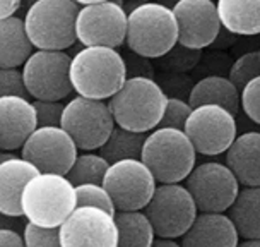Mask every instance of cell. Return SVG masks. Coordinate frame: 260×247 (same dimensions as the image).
Wrapping results in <instances>:
<instances>
[{
    "label": "cell",
    "instance_id": "1",
    "mask_svg": "<svg viewBox=\"0 0 260 247\" xmlns=\"http://www.w3.org/2000/svg\"><path fill=\"white\" fill-rule=\"evenodd\" d=\"M123 55L111 46H84L72 57L71 79L81 96L108 101L127 81Z\"/></svg>",
    "mask_w": 260,
    "mask_h": 247
},
{
    "label": "cell",
    "instance_id": "2",
    "mask_svg": "<svg viewBox=\"0 0 260 247\" xmlns=\"http://www.w3.org/2000/svg\"><path fill=\"white\" fill-rule=\"evenodd\" d=\"M168 96L154 77H127L108 100L115 122L136 132H149L159 125Z\"/></svg>",
    "mask_w": 260,
    "mask_h": 247
},
{
    "label": "cell",
    "instance_id": "3",
    "mask_svg": "<svg viewBox=\"0 0 260 247\" xmlns=\"http://www.w3.org/2000/svg\"><path fill=\"white\" fill-rule=\"evenodd\" d=\"M128 12L127 48L156 60L168 53L178 43V22L173 9L159 2H146Z\"/></svg>",
    "mask_w": 260,
    "mask_h": 247
},
{
    "label": "cell",
    "instance_id": "4",
    "mask_svg": "<svg viewBox=\"0 0 260 247\" xmlns=\"http://www.w3.org/2000/svg\"><path fill=\"white\" fill-rule=\"evenodd\" d=\"M141 160L151 169L157 184H176L185 182L197 165V151L185 130L156 127L147 134Z\"/></svg>",
    "mask_w": 260,
    "mask_h": 247
},
{
    "label": "cell",
    "instance_id": "5",
    "mask_svg": "<svg viewBox=\"0 0 260 247\" xmlns=\"http://www.w3.org/2000/svg\"><path fill=\"white\" fill-rule=\"evenodd\" d=\"M21 204L27 222L60 227L77 208L76 185L67 175L40 172L24 187Z\"/></svg>",
    "mask_w": 260,
    "mask_h": 247
},
{
    "label": "cell",
    "instance_id": "6",
    "mask_svg": "<svg viewBox=\"0 0 260 247\" xmlns=\"http://www.w3.org/2000/svg\"><path fill=\"white\" fill-rule=\"evenodd\" d=\"M79 4L74 0H35L24 24L36 50H67L77 41Z\"/></svg>",
    "mask_w": 260,
    "mask_h": 247
},
{
    "label": "cell",
    "instance_id": "7",
    "mask_svg": "<svg viewBox=\"0 0 260 247\" xmlns=\"http://www.w3.org/2000/svg\"><path fill=\"white\" fill-rule=\"evenodd\" d=\"M115 117L106 100L77 95L65 103L62 127L76 141L81 151H96L113 132Z\"/></svg>",
    "mask_w": 260,
    "mask_h": 247
},
{
    "label": "cell",
    "instance_id": "8",
    "mask_svg": "<svg viewBox=\"0 0 260 247\" xmlns=\"http://www.w3.org/2000/svg\"><path fill=\"white\" fill-rule=\"evenodd\" d=\"M72 57L65 50H35L22 65L26 86L35 100L62 101L74 91Z\"/></svg>",
    "mask_w": 260,
    "mask_h": 247
},
{
    "label": "cell",
    "instance_id": "9",
    "mask_svg": "<svg viewBox=\"0 0 260 247\" xmlns=\"http://www.w3.org/2000/svg\"><path fill=\"white\" fill-rule=\"evenodd\" d=\"M144 211L149 216L156 235L171 239H182L199 215L192 194L182 182L157 184Z\"/></svg>",
    "mask_w": 260,
    "mask_h": 247
},
{
    "label": "cell",
    "instance_id": "10",
    "mask_svg": "<svg viewBox=\"0 0 260 247\" xmlns=\"http://www.w3.org/2000/svg\"><path fill=\"white\" fill-rule=\"evenodd\" d=\"M236 115L219 105L195 106L185 124V132L197 155L219 156L228 151L238 136Z\"/></svg>",
    "mask_w": 260,
    "mask_h": 247
},
{
    "label": "cell",
    "instance_id": "11",
    "mask_svg": "<svg viewBox=\"0 0 260 247\" xmlns=\"http://www.w3.org/2000/svg\"><path fill=\"white\" fill-rule=\"evenodd\" d=\"M103 185L110 193L117 211L144 209L157 187V180L141 158L110 163Z\"/></svg>",
    "mask_w": 260,
    "mask_h": 247
},
{
    "label": "cell",
    "instance_id": "12",
    "mask_svg": "<svg viewBox=\"0 0 260 247\" xmlns=\"http://www.w3.org/2000/svg\"><path fill=\"white\" fill-rule=\"evenodd\" d=\"M127 26L128 12L113 0L82 6L76 22L77 41L82 46L120 48L127 41Z\"/></svg>",
    "mask_w": 260,
    "mask_h": 247
},
{
    "label": "cell",
    "instance_id": "13",
    "mask_svg": "<svg viewBox=\"0 0 260 247\" xmlns=\"http://www.w3.org/2000/svg\"><path fill=\"white\" fill-rule=\"evenodd\" d=\"M240 182L233 170L219 161L195 165L185 179L199 211H228L240 193Z\"/></svg>",
    "mask_w": 260,
    "mask_h": 247
},
{
    "label": "cell",
    "instance_id": "14",
    "mask_svg": "<svg viewBox=\"0 0 260 247\" xmlns=\"http://www.w3.org/2000/svg\"><path fill=\"white\" fill-rule=\"evenodd\" d=\"M58 228L62 247L118 245V227L115 215L103 208L77 206Z\"/></svg>",
    "mask_w": 260,
    "mask_h": 247
},
{
    "label": "cell",
    "instance_id": "15",
    "mask_svg": "<svg viewBox=\"0 0 260 247\" xmlns=\"http://www.w3.org/2000/svg\"><path fill=\"white\" fill-rule=\"evenodd\" d=\"M77 144L63 127H38L27 138L21 156L36 165L40 172L62 174L72 169L77 158Z\"/></svg>",
    "mask_w": 260,
    "mask_h": 247
},
{
    "label": "cell",
    "instance_id": "16",
    "mask_svg": "<svg viewBox=\"0 0 260 247\" xmlns=\"http://www.w3.org/2000/svg\"><path fill=\"white\" fill-rule=\"evenodd\" d=\"M173 14L178 22V43L188 48L212 46L222 28L216 0H180Z\"/></svg>",
    "mask_w": 260,
    "mask_h": 247
},
{
    "label": "cell",
    "instance_id": "17",
    "mask_svg": "<svg viewBox=\"0 0 260 247\" xmlns=\"http://www.w3.org/2000/svg\"><path fill=\"white\" fill-rule=\"evenodd\" d=\"M40 127L38 114L29 98L0 96V148L22 150L27 138Z\"/></svg>",
    "mask_w": 260,
    "mask_h": 247
},
{
    "label": "cell",
    "instance_id": "18",
    "mask_svg": "<svg viewBox=\"0 0 260 247\" xmlns=\"http://www.w3.org/2000/svg\"><path fill=\"white\" fill-rule=\"evenodd\" d=\"M180 244L185 247H236L240 234L226 211H199Z\"/></svg>",
    "mask_w": 260,
    "mask_h": 247
},
{
    "label": "cell",
    "instance_id": "19",
    "mask_svg": "<svg viewBox=\"0 0 260 247\" xmlns=\"http://www.w3.org/2000/svg\"><path fill=\"white\" fill-rule=\"evenodd\" d=\"M40 174V169L22 156H12L0 163V211L4 216H24L22 193L27 182Z\"/></svg>",
    "mask_w": 260,
    "mask_h": 247
},
{
    "label": "cell",
    "instance_id": "20",
    "mask_svg": "<svg viewBox=\"0 0 260 247\" xmlns=\"http://www.w3.org/2000/svg\"><path fill=\"white\" fill-rule=\"evenodd\" d=\"M224 156L241 185H260V132L248 130L236 136Z\"/></svg>",
    "mask_w": 260,
    "mask_h": 247
},
{
    "label": "cell",
    "instance_id": "21",
    "mask_svg": "<svg viewBox=\"0 0 260 247\" xmlns=\"http://www.w3.org/2000/svg\"><path fill=\"white\" fill-rule=\"evenodd\" d=\"M188 103L193 108L201 105H219L236 115L241 108V91L230 77L212 74V76H206L193 83Z\"/></svg>",
    "mask_w": 260,
    "mask_h": 247
},
{
    "label": "cell",
    "instance_id": "22",
    "mask_svg": "<svg viewBox=\"0 0 260 247\" xmlns=\"http://www.w3.org/2000/svg\"><path fill=\"white\" fill-rule=\"evenodd\" d=\"M35 53V45L26 31L24 19L17 16L0 22V67H22Z\"/></svg>",
    "mask_w": 260,
    "mask_h": 247
},
{
    "label": "cell",
    "instance_id": "23",
    "mask_svg": "<svg viewBox=\"0 0 260 247\" xmlns=\"http://www.w3.org/2000/svg\"><path fill=\"white\" fill-rule=\"evenodd\" d=\"M222 28L238 36L260 35V0H216Z\"/></svg>",
    "mask_w": 260,
    "mask_h": 247
},
{
    "label": "cell",
    "instance_id": "24",
    "mask_svg": "<svg viewBox=\"0 0 260 247\" xmlns=\"http://www.w3.org/2000/svg\"><path fill=\"white\" fill-rule=\"evenodd\" d=\"M226 213L236 225L240 239L260 237V185H241Z\"/></svg>",
    "mask_w": 260,
    "mask_h": 247
},
{
    "label": "cell",
    "instance_id": "25",
    "mask_svg": "<svg viewBox=\"0 0 260 247\" xmlns=\"http://www.w3.org/2000/svg\"><path fill=\"white\" fill-rule=\"evenodd\" d=\"M120 247H151L156 237L149 216L144 209H120L115 213Z\"/></svg>",
    "mask_w": 260,
    "mask_h": 247
},
{
    "label": "cell",
    "instance_id": "26",
    "mask_svg": "<svg viewBox=\"0 0 260 247\" xmlns=\"http://www.w3.org/2000/svg\"><path fill=\"white\" fill-rule=\"evenodd\" d=\"M146 138L147 132H136V130H128L125 127H120V125H115L113 132L110 134L106 143L98 151L110 163L130 160V158H141Z\"/></svg>",
    "mask_w": 260,
    "mask_h": 247
},
{
    "label": "cell",
    "instance_id": "27",
    "mask_svg": "<svg viewBox=\"0 0 260 247\" xmlns=\"http://www.w3.org/2000/svg\"><path fill=\"white\" fill-rule=\"evenodd\" d=\"M110 167V161L101 155L100 151L92 153L86 151L77 155L72 169L67 172V179L74 185L81 184H103L106 170Z\"/></svg>",
    "mask_w": 260,
    "mask_h": 247
},
{
    "label": "cell",
    "instance_id": "28",
    "mask_svg": "<svg viewBox=\"0 0 260 247\" xmlns=\"http://www.w3.org/2000/svg\"><path fill=\"white\" fill-rule=\"evenodd\" d=\"M202 60V50L188 48L182 43H176L168 53L156 59V64L159 65L162 71L168 72H182L187 74L188 71L197 67Z\"/></svg>",
    "mask_w": 260,
    "mask_h": 247
},
{
    "label": "cell",
    "instance_id": "29",
    "mask_svg": "<svg viewBox=\"0 0 260 247\" xmlns=\"http://www.w3.org/2000/svg\"><path fill=\"white\" fill-rule=\"evenodd\" d=\"M260 76V52H247L238 57L230 67L228 77L241 91L252 79Z\"/></svg>",
    "mask_w": 260,
    "mask_h": 247
},
{
    "label": "cell",
    "instance_id": "30",
    "mask_svg": "<svg viewBox=\"0 0 260 247\" xmlns=\"http://www.w3.org/2000/svg\"><path fill=\"white\" fill-rule=\"evenodd\" d=\"M77 206H96L103 208L111 215L117 213L115 203L111 199L110 193L103 184H81L76 185Z\"/></svg>",
    "mask_w": 260,
    "mask_h": 247
},
{
    "label": "cell",
    "instance_id": "31",
    "mask_svg": "<svg viewBox=\"0 0 260 247\" xmlns=\"http://www.w3.org/2000/svg\"><path fill=\"white\" fill-rule=\"evenodd\" d=\"M22 235L27 247H62L58 227H45L27 222Z\"/></svg>",
    "mask_w": 260,
    "mask_h": 247
},
{
    "label": "cell",
    "instance_id": "32",
    "mask_svg": "<svg viewBox=\"0 0 260 247\" xmlns=\"http://www.w3.org/2000/svg\"><path fill=\"white\" fill-rule=\"evenodd\" d=\"M192 110H193V106L188 103V100L168 96L165 114H162V119L159 120V125H157V127H173V129L183 130L185 124H187V119L190 117V114H192Z\"/></svg>",
    "mask_w": 260,
    "mask_h": 247
},
{
    "label": "cell",
    "instance_id": "33",
    "mask_svg": "<svg viewBox=\"0 0 260 247\" xmlns=\"http://www.w3.org/2000/svg\"><path fill=\"white\" fill-rule=\"evenodd\" d=\"M0 96L31 98L26 86L24 72L17 67H0Z\"/></svg>",
    "mask_w": 260,
    "mask_h": 247
},
{
    "label": "cell",
    "instance_id": "34",
    "mask_svg": "<svg viewBox=\"0 0 260 247\" xmlns=\"http://www.w3.org/2000/svg\"><path fill=\"white\" fill-rule=\"evenodd\" d=\"M159 86L162 88V91L166 93V96H175V98H183L188 100L190 91H192V79L187 77L182 72H168L165 71L161 76L154 77Z\"/></svg>",
    "mask_w": 260,
    "mask_h": 247
},
{
    "label": "cell",
    "instance_id": "35",
    "mask_svg": "<svg viewBox=\"0 0 260 247\" xmlns=\"http://www.w3.org/2000/svg\"><path fill=\"white\" fill-rule=\"evenodd\" d=\"M241 110L252 122L260 125V76L241 90Z\"/></svg>",
    "mask_w": 260,
    "mask_h": 247
},
{
    "label": "cell",
    "instance_id": "36",
    "mask_svg": "<svg viewBox=\"0 0 260 247\" xmlns=\"http://www.w3.org/2000/svg\"><path fill=\"white\" fill-rule=\"evenodd\" d=\"M35 108L38 114L40 127H62V115L65 105L62 101H48V100H35Z\"/></svg>",
    "mask_w": 260,
    "mask_h": 247
},
{
    "label": "cell",
    "instance_id": "37",
    "mask_svg": "<svg viewBox=\"0 0 260 247\" xmlns=\"http://www.w3.org/2000/svg\"><path fill=\"white\" fill-rule=\"evenodd\" d=\"M122 55L128 77H154V69H152L151 59L132 52L130 48H127V52Z\"/></svg>",
    "mask_w": 260,
    "mask_h": 247
},
{
    "label": "cell",
    "instance_id": "38",
    "mask_svg": "<svg viewBox=\"0 0 260 247\" xmlns=\"http://www.w3.org/2000/svg\"><path fill=\"white\" fill-rule=\"evenodd\" d=\"M0 245L2 247H22L26 245L24 235H21L17 230L11 227H2L0 230Z\"/></svg>",
    "mask_w": 260,
    "mask_h": 247
},
{
    "label": "cell",
    "instance_id": "39",
    "mask_svg": "<svg viewBox=\"0 0 260 247\" xmlns=\"http://www.w3.org/2000/svg\"><path fill=\"white\" fill-rule=\"evenodd\" d=\"M22 6V0H0V19L16 16Z\"/></svg>",
    "mask_w": 260,
    "mask_h": 247
},
{
    "label": "cell",
    "instance_id": "40",
    "mask_svg": "<svg viewBox=\"0 0 260 247\" xmlns=\"http://www.w3.org/2000/svg\"><path fill=\"white\" fill-rule=\"evenodd\" d=\"M152 245L154 247H162V245H170V247H176V245H182L176 239H171V237H161L156 235L154 240H152Z\"/></svg>",
    "mask_w": 260,
    "mask_h": 247
},
{
    "label": "cell",
    "instance_id": "41",
    "mask_svg": "<svg viewBox=\"0 0 260 247\" xmlns=\"http://www.w3.org/2000/svg\"><path fill=\"white\" fill-rule=\"evenodd\" d=\"M240 244H241V245H245V247L260 245V237H257V239H240Z\"/></svg>",
    "mask_w": 260,
    "mask_h": 247
},
{
    "label": "cell",
    "instance_id": "42",
    "mask_svg": "<svg viewBox=\"0 0 260 247\" xmlns=\"http://www.w3.org/2000/svg\"><path fill=\"white\" fill-rule=\"evenodd\" d=\"M79 6H91V4H100V2H106V0H74Z\"/></svg>",
    "mask_w": 260,
    "mask_h": 247
},
{
    "label": "cell",
    "instance_id": "43",
    "mask_svg": "<svg viewBox=\"0 0 260 247\" xmlns=\"http://www.w3.org/2000/svg\"><path fill=\"white\" fill-rule=\"evenodd\" d=\"M156 2H159L162 4V6H166V7H170V9H173L176 4L180 2V0H156Z\"/></svg>",
    "mask_w": 260,
    "mask_h": 247
},
{
    "label": "cell",
    "instance_id": "44",
    "mask_svg": "<svg viewBox=\"0 0 260 247\" xmlns=\"http://www.w3.org/2000/svg\"><path fill=\"white\" fill-rule=\"evenodd\" d=\"M127 4H130V7H136L139 4H146V2H154V0H125Z\"/></svg>",
    "mask_w": 260,
    "mask_h": 247
},
{
    "label": "cell",
    "instance_id": "45",
    "mask_svg": "<svg viewBox=\"0 0 260 247\" xmlns=\"http://www.w3.org/2000/svg\"><path fill=\"white\" fill-rule=\"evenodd\" d=\"M258 52H260V50H258Z\"/></svg>",
    "mask_w": 260,
    "mask_h": 247
}]
</instances>
